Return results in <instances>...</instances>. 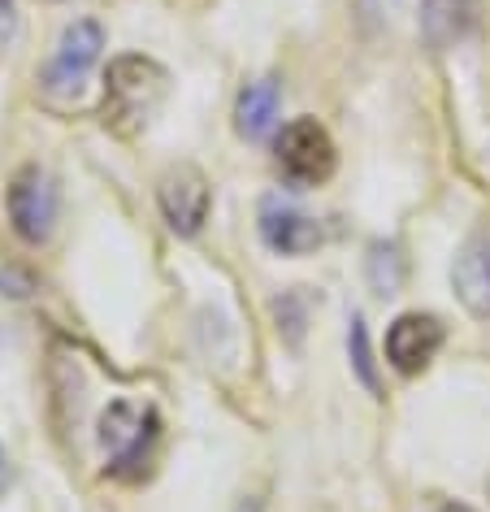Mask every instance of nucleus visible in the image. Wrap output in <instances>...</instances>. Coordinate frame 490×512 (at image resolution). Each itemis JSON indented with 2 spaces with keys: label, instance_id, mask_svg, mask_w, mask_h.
Returning <instances> with one entry per match:
<instances>
[{
  "label": "nucleus",
  "instance_id": "nucleus-1",
  "mask_svg": "<svg viewBox=\"0 0 490 512\" xmlns=\"http://www.w3.org/2000/svg\"><path fill=\"white\" fill-rule=\"evenodd\" d=\"M165 96V70L148 57H118L105 74V122L118 135H135Z\"/></svg>",
  "mask_w": 490,
  "mask_h": 512
},
{
  "label": "nucleus",
  "instance_id": "nucleus-2",
  "mask_svg": "<svg viewBox=\"0 0 490 512\" xmlns=\"http://www.w3.org/2000/svg\"><path fill=\"white\" fill-rule=\"evenodd\" d=\"M100 443L109 452L113 478H139L157 443V413H139L131 404H109L100 417Z\"/></svg>",
  "mask_w": 490,
  "mask_h": 512
},
{
  "label": "nucleus",
  "instance_id": "nucleus-3",
  "mask_svg": "<svg viewBox=\"0 0 490 512\" xmlns=\"http://www.w3.org/2000/svg\"><path fill=\"white\" fill-rule=\"evenodd\" d=\"M278 170L300 187L326 183L334 174V139L317 118H295L278 135Z\"/></svg>",
  "mask_w": 490,
  "mask_h": 512
},
{
  "label": "nucleus",
  "instance_id": "nucleus-4",
  "mask_svg": "<svg viewBox=\"0 0 490 512\" xmlns=\"http://www.w3.org/2000/svg\"><path fill=\"white\" fill-rule=\"evenodd\" d=\"M9 222L27 243H44L57 226V187L40 165H27V170L14 174L9 183Z\"/></svg>",
  "mask_w": 490,
  "mask_h": 512
},
{
  "label": "nucleus",
  "instance_id": "nucleus-5",
  "mask_svg": "<svg viewBox=\"0 0 490 512\" xmlns=\"http://www.w3.org/2000/svg\"><path fill=\"white\" fill-rule=\"evenodd\" d=\"M100 48H105V31H100L92 18H83V22H74V27H66L53 61H48V70H44V87L53 96H79V87L87 79V70L96 66Z\"/></svg>",
  "mask_w": 490,
  "mask_h": 512
},
{
  "label": "nucleus",
  "instance_id": "nucleus-6",
  "mask_svg": "<svg viewBox=\"0 0 490 512\" xmlns=\"http://www.w3.org/2000/svg\"><path fill=\"white\" fill-rule=\"evenodd\" d=\"M209 204H213V191L196 165H174L161 178V213L178 235H200V226L209 222Z\"/></svg>",
  "mask_w": 490,
  "mask_h": 512
},
{
  "label": "nucleus",
  "instance_id": "nucleus-7",
  "mask_svg": "<svg viewBox=\"0 0 490 512\" xmlns=\"http://www.w3.org/2000/svg\"><path fill=\"white\" fill-rule=\"evenodd\" d=\"M438 348H443V326H438V317L404 313L386 330V361H391L399 374H421V369L434 361Z\"/></svg>",
  "mask_w": 490,
  "mask_h": 512
},
{
  "label": "nucleus",
  "instance_id": "nucleus-8",
  "mask_svg": "<svg viewBox=\"0 0 490 512\" xmlns=\"http://www.w3.org/2000/svg\"><path fill=\"white\" fill-rule=\"evenodd\" d=\"M261 239L274 252L304 256V252H313L326 235H321V226L308 213L291 209V204H282V200H265V209H261Z\"/></svg>",
  "mask_w": 490,
  "mask_h": 512
},
{
  "label": "nucleus",
  "instance_id": "nucleus-9",
  "mask_svg": "<svg viewBox=\"0 0 490 512\" xmlns=\"http://www.w3.org/2000/svg\"><path fill=\"white\" fill-rule=\"evenodd\" d=\"M278 100H282V87L278 79H256L243 87L239 96V109H235V126L243 139H265L278 122Z\"/></svg>",
  "mask_w": 490,
  "mask_h": 512
},
{
  "label": "nucleus",
  "instance_id": "nucleus-10",
  "mask_svg": "<svg viewBox=\"0 0 490 512\" xmlns=\"http://www.w3.org/2000/svg\"><path fill=\"white\" fill-rule=\"evenodd\" d=\"M456 291L477 317H490V239L464 248L456 261Z\"/></svg>",
  "mask_w": 490,
  "mask_h": 512
},
{
  "label": "nucleus",
  "instance_id": "nucleus-11",
  "mask_svg": "<svg viewBox=\"0 0 490 512\" xmlns=\"http://www.w3.org/2000/svg\"><path fill=\"white\" fill-rule=\"evenodd\" d=\"M473 22V5L469 0H425V14H421V27H425V40L434 48H447L456 44Z\"/></svg>",
  "mask_w": 490,
  "mask_h": 512
},
{
  "label": "nucleus",
  "instance_id": "nucleus-12",
  "mask_svg": "<svg viewBox=\"0 0 490 512\" xmlns=\"http://www.w3.org/2000/svg\"><path fill=\"white\" fill-rule=\"evenodd\" d=\"M347 348H352V365L360 382H365L369 391H378V369H373V356H369V339H365V322L352 317V335H347Z\"/></svg>",
  "mask_w": 490,
  "mask_h": 512
},
{
  "label": "nucleus",
  "instance_id": "nucleus-13",
  "mask_svg": "<svg viewBox=\"0 0 490 512\" xmlns=\"http://www.w3.org/2000/svg\"><path fill=\"white\" fill-rule=\"evenodd\" d=\"M9 35H14V5H9V0H0V44H5Z\"/></svg>",
  "mask_w": 490,
  "mask_h": 512
},
{
  "label": "nucleus",
  "instance_id": "nucleus-14",
  "mask_svg": "<svg viewBox=\"0 0 490 512\" xmlns=\"http://www.w3.org/2000/svg\"><path fill=\"white\" fill-rule=\"evenodd\" d=\"M9 486V460H5V452H0V491Z\"/></svg>",
  "mask_w": 490,
  "mask_h": 512
},
{
  "label": "nucleus",
  "instance_id": "nucleus-15",
  "mask_svg": "<svg viewBox=\"0 0 490 512\" xmlns=\"http://www.w3.org/2000/svg\"><path fill=\"white\" fill-rule=\"evenodd\" d=\"M434 512H473V508H464V504H443V508H434Z\"/></svg>",
  "mask_w": 490,
  "mask_h": 512
}]
</instances>
